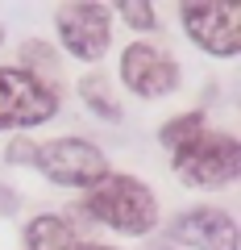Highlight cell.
<instances>
[{"mask_svg": "<svg viewBox=\"0 0 241 250\" xmlns=\"http://www.w3.org/2000/svg\"><path fill=\"white\" fill-rule=\"evenodd\" d=\"M83 208H88L92 225L108 229L116 238H150L154 229H162V205L146 179L129 175V171H112L108 179H100L92 192H83Z\"/></svg>", "mask_w": 241, "mask_h": 250, "instance_id": "cell-1", "label": "cell"}, {"mask_svg": "<svg viewBox=\"0 0 241 250\" xmlns=\"http://www.w3.org/2000/svg\"><path fill=\"white\" fill-rule=\"evenodd\" d=\"M54 50L75 62H96L108 59L112 50V9L100 0H67L54 9Z\"/></svg>", "mask_w": 241, "mask_h": 250, "instance_id": "cell-2", "label": "cell"}, {"mask_svg": "<svg viewBox=\"0 0 241 250\" xmlns=\"http://www.w3.org/2000/svg\"><path fill=\"white\" fill-rule=\"evenodd\" d=\"M37 175H46L54 188H71V192H92L100 179L112 175V163L92 138L63 134L50 142H37Z\"/></svg>", "mask_w": 241, "mask_h": 250, "instance_id": "cell-3", "label": "cell"}, {"mask_svg": "<svg viewBox=\"0 0 241 250\" xmlns=\"http://www.w3.org/2000/svg\"><path fill=\"white\" fill-rule=\"evenodd\" d=\"M170 171L179 175V184H187V188H204V192L229 188L241 175V142L229 129H212L208 125L187 150L170 154Z\"/></svg>", "mask_w": 241, "mask_h": 250, "instance_id": "cell-4", "label": "cell"}, {"mask_svg": "<svg viewBox=\"0 0 241 250\" xmlns=\"http://www.w3.org/2000/svg\"><path fill=\"white\" fill-rule=\"evenodd\" d=\"M179 29L208 59H237L241 54V4L237 0H183Z\"/></svg>", "mask_w": 241, "mask_h": 250, "instance_id": "cell-5", "label": "cell"}, {"mask_svg": "<svg viewBox=\"0 0 241 250\" xmlns=\"http://www.w3.org/2000/svg\"><path fill=\"white\" fill-rule=\"evenodd\" d=\"M58 108H63V92L37 83L13 62L0 67V134H29L54 121Z\"/></svg>", "mask_w": 241, "mask_h": 250, "instance_id": "cell-6", "label": "cell"}, {"mask_svg": "<svg viewBox=\"0 0 241 250\" xmlns=\"http://www.w3.org/2000/svg\"><path fill=\"white\" fill-rule=\"evenodd\" d=\"M116 80L137 100H167L183 83V67L162 46H154L150 38H133L116 59Z\"/></svg>", "mask_w": 241, "mask_h": 250, "instance_id": "cell-7", "label": "cell"}, {"mask_svg": "<svg viewBox=\"0 0 241 250\" xmlns=\"http://www.w3.org/2000/svg\"><path fill=\"white\" fill-rule=\"evenodd\" d=\"M162 229H167V242L179 250H241L237 217L221 205L179 208Z\"/></svg>", "mask_w": 241, "mask_h": 250, "instance_id": "cell-8", "label": "cell"}, {"mask_svg": "<svg viewBox=\"0 0 241 250\" xmlns=\"http://www.w3.org/2000/svg\"><path fill=\"white\" fill-rule=\"evenodd\" d=\"M79 233L63 221V213H34L21 229V250H79Z\"/></svg>", "mask_w": 241, "mask_h": 250, "instance_id": "cell-9", "label": "cell"}, {"mask_svg": "<svg viewBox=\"0 0 241 250\" xmlns=\"http://www.w3.org/2000/svg\"><path fill=\"white\" fill-rule=\"evenodd\" d=\"M13 67H21L25 75H34L46 88L63 92V54L54 50V42H46V38H25L17 46V62Z\"/></svg>", "mask_w": 241, "mask_h": 250, "instance_id": "cell-10", "label": "cell"}, {"mask_svg": "<svg viewBox=\"0 0 241 250\" xmlns=\"http://www.w3.org/2000/svg\"><path fill=\"white\" fill-rule=\"evenodd\" d=\"M75 92H79V104L88 108L96 121H108V125H116V121H125V108H121V100H116V92H112V80L108 75H100V71H88L79 83H75Z\"/></svg>", "mask_w": 241, "mask_h": 250, "instance_id": "cell-11", "label": "cell"}, {"mask_svg": "<svg viewBox=\"0 0 241 250\" xmlns=\"http://www.w3.org/2000/svg\"><path fill=\"white\" fill-rule=\"evenodd\" d=\"M204 129H208V113H204V108L175 113V117H167V121L158 125V146H162L167 154H179V150H187Z\"/></svg>", "mask_w": 241, "mask_h": 250, "instance_id": "cell-12", "label": "cell"}, {"mask_svg": "<svg viewBox=\"0 0 241 250\" xmlns=\"http://www.w3.org/2000/svg\"><path fill=\"white\" fill-rule=\"evenodd\" d=\"M112 13H116V21L129 29V34H137V38H150V34H158V4H150V0H116L112 4Z\"/></svg>", "mask_w": 241, "mask_h": 250, "instance_id": "cell-13", "label": "cell"}, {"mask_svg": "<svg viewBox=\"0 0 241 250\" xmlns=\"http://www.w3.org/2000/svg\"><path fill=\"white\" fill-rule=\"evenodd\" d=\"M0 159L9 163V167H34L37 163V138L34 134H9Z\"/></svg>", "mask_w": 241, "mask_h": 250, "instance_id": "cell-14", "label": "cell"}, {"mask_svg": "<svg viewBox=\"0 0 241 250\" xmlns=\"http://www.w3.org/2000/svg\"><path fill=\"white\" fill-rule=\"evenodd\" d=\"M17 208H21V196L13 192L9 184H0V217H13Z\"/></svg>", "mask_w": 241, "mask_h": 250, "instance_id": "cell-15", "label": "cell"}, {"mask_svg": "<svg viewBox=\"0 0 241 250\" xmlns=\"http://www.w3.org/2000/svg\"><path fill=\"white\" fill-rule=\"evenodd\" d=\"M79 250H121V246H112V242H96V238H83Z\"/></svg>", "mask_w": 241, "mask_h": 250, "instance_id": "cell-16", "label": "cell"}, {"mask_svg": "<svg viewBox=\"0 0 241 250\" xmlns=\"http://www.w3.org/2000/svg\"><path fill=\"white\" fill-rule=\"evenodd\" d=\"M142 250H179V246H170L167 238H150V242H142Z\"/></svg>", "mask_w": 241, "mask_h": 250, "instance_id": "cell-17", "label": "cell"}, {"mask_svg": "<svg viewBox=\"0 0 241 250\" xmlns=\"http://www.w3.org/2000/svg\"><path fill=\"white\" fill-rule=\"evenodd\" d=\"M0 46H4V25H0Z\"/></svg>", "mask_w": 241, "mask_h": 250, "instance_id": "cell-18", "label": "cell"}]
</instances>
